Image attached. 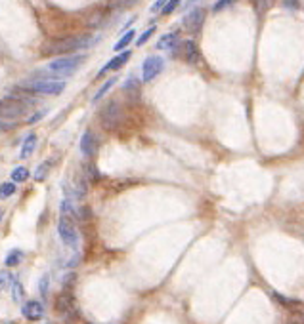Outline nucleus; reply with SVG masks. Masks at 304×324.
I'll use <instances>...</instances> for the list:
<instances>
[{"label":"nucleus","mask_w":304,"mask_h":324,"mask_svg":"<svg viewBox=\"0 0 304 324\" xmlns=\"http://www.w3.org/2000/svg\"><path fill=\"white\" fill-rule=\"evenodd\" d=\"M48 282H50V276H48V274H44V276L40 278V286H38V290H40L42 296H46V294H48Z\"/></svg>","instance_id":"29"},{"label":"nucleus","mask_w":304,"mask_h":324,"mask_svg":"<svg viewBox=\"0 0 304 324\" xmlns=\"http://www.w3.org/2000/svg\"><path fill=\"white\" fill-rule=\"evenodd\" d=\"M96 40L94 36L90 34H81V36H67V38H61V40H52L48 44L42 46V51L46 55H61V53H71L77 50H84L92 46Z\"/></svg>","instance_id":"1"},{"label":"nucleus","mask_w":304,"mask_h":324,"mask_svg":"<svg viewBox=\"0 0 304 324\" xmlns=\"http://www.w3.org/2000/svg\"><path fill=\"white\" fill-rule=\"evenodd\" d=\"M16 124H12V122H4V120H0V132H6V130H12Z\"/></svg>","instance_id":"34"},{"label":"nucleus","mask_w":304,"mask_h":324,"mask_svg":"<svg viewBox=\"0 0 304 324\" xmlns=\"http://www.w3.org/2000/svg\"><path fill=\"white\" fill-rule=\"evenodd\" d=\"M166 2H168V0H155L149 12H151V14H157L159 10H163V8H165V4H166Z\"/></svg>","instance_id":"32"},{"label":"nucleus","mask_w":304,"mask_h":324,"mask_svg":"<svg viewBox=\"0 0 304 324\" xmlns=\"http://www.w3.org/2000/svg\"><path fill=\"white\" fill-rule=\"evenodd\" d=\"M12 282H14V276L10 271H6V269H2L0 271V290H4V288H10L12 286Z\"/></svg>","instance_id":"24"},{"label":"nucleus","mask_w":304,"mask_h":324,"mask_svg":"<svg viewBox=\"0 0 304 324\" xmlns=\"http://www.w3.org/2000/svg\"><path fill=\"white\" fill-rule=\"evenodd\" d=\"M21 311H23V317H25L27 321H40V319L44 317V305H42L40 301H36V299L27 301Z\"/></svg>","instance_id":"12"},{"label":"nucleus","mask_w":304,"mask_h":324,"mask_svg":"<svg viewBox=\"0 0 304 324\" xmlns=\"http://www.w3.org/2000/svg\"><path fill=\"white\" fill-rule=\"evenodd\" d=\"M27 113V105L18 100H0V120L4 119H19Z\"/></svg>","instance_id":"7"},{"label":"nucleus","mask_w":304,"mask_h":324,"mask_svg":"<svg viewBox=\"0 0 304 324\" xmlns=\"http://www.w3.org/2000/svg\"><path fill=\"white\" fill-rule=\"evenodd\" d=\"M130 55H132V53H130L128 50H123L121 53H119V55L111 57L108 63L102 67V71L98 73V76H104V75H108V73H111V71H117V69H121L126 63V61L130 59Z\"/></svg>","instance_id":"10"},{"label":"nucleus","mask_w":304,"mask_h":324,"mask_svg":"<svg viewBox=\"0 0 304 324\" xmlns=\"http://www.w3.org/2000/svg\"><path fill=\"white\" fill-rule=\"evenodd\" d=\"M81 153L84 154L86 158H92L94 154L98 153V139L90 130H86L83 134V137H81Z\"/></svg>","instance_id":"11"},{"label":"nucleus","mask_w":304,"mask_h":324,"mask_svg":"<svg viewBox=\"0 0 304 324\" xmlns=\"http://www.w3.org/2000/svg\"><path fill=\"white\" fill-rule=\"evenodd\" d=\"M44 117V111H40V113H36V115H33V119H29V124H33V122H38V120Z\"/></svg>","instance_id":"35"},{"label":"nucleus","mask_w":304,"mask_h":324,"mask_svg":"<svg viewBox=\"0 0 304 324\" xmlns=\"http://www.w3.org/2000/svg\"><path fill=\"white\" fill-rule=\"evenodd\" d=\"M178 44V33H166L157 40L155 48L157 50H172Z\"/></svg>","instance_id":"14"},{"label":"nucleus","mask_w":304,"mask_h":324,"mask_svg":"<svg viewBox=\"0 0 304 324\" xmlns=\"http://www.w3.org/2000/svg\"><path fill=\"white\" fill-rule=\"evenodd\" d=\"M14 193H16V183H14V181H6V183L0 185V199H2V200H4V199H10Z\"/></svg>","instance_id":"22"},{"label":"nucleus","mask_w":304,"mask_h":324,"mask_svg":"<svg viewBox=\"0 0 304 324\" xmlns=\"http://www.w3.org/2000/svg\"><path fill=\"white\" fill-rule=\"evenodd\" d=\"M88 172H90V179H92V181H98V179H100V174H98V170H96L94 166H88Z\"/></svg>","instance_id":"33"},{"label":"nucleus","mask_w":304,"mask_h":324,"mask_svg":"<svg viewBox=\"0 0 304 324\" xmlns=\"http://www.w3.org/2000/svg\"><path fill=\"white\" fill-rule=\"evenodd\" d=\"M86 55H63L48 63V73L54 76H71L77 69L84 63Z\"/></svg>","instance_id":"2"},{"label":"nucleus","mask_w":304,"mask_h":324,"mask_svg":"<svg viewBox=\"0 0 304 324\" xmlns=\"http://www.w3.org/2000/svg\"><path fill=\"white\" fill-rule=\"evenodd\" d=\"M33 94H42V96H59L65 90V80H57V78H36L27 84H23Z\"/></svg>","instance_id":"3"},{"label":"nucleus","mask_w":304,"mask_h":324,"mask_svg":"<svg viewBox=\"0 0 304 324\" xmlns=\"http://www.w3.org/2000/svg\"><path fill=\"white\" fill-rule=\"evenodd\" d=\"M153 33H155V27H149L147 31H143V33L140 34V38L136 40V46H143V44H145V42H147V40L153 36Z\"/></svg>","instance_id":"28"},{"label":"nucleus","mask_w":304,"mask_h":324,"mask_svg":"<svg viewBox=\"0 0 304 324\" xmlns=\"http://www.w3.org/2000/svg\"><path fill=\"white\" fill-rule=\"evenodd\" d=\"M12 298H14V301H23V298H25V290H23V284L19 282L18 278H14V282H12Z\"/></svg>","instance_id":"20"},{"label":"nucleus","mask_w":304,"mask_h":324,"mask_svg":"<svg viewBox=\"0 0 304 324\" xmlns=\"http://www.w3.org/2000/svg\"><path fill=\"white\" fill-rule=\"evenodd\" d=\"M2 218H4V212H2V208H0V222H2Z\"/></svg>","instance_id":"37"},{"label":"nucleus","mask_w":304,"mask_h":324,"mask_svg":"<svg viewBox=\"0 0 304 324\" xmlns=\"http://www.w3.org/2000/svg\"><path fill=\"white\" fill-rule=\"evenodd\" d=\"M115 82H117V78H115V76H111V78H108V80H106V82L102 84V88H100V90H98V92L94 94V98H92V101H100V100H102V98H104V96L108 94L109 90H111V86L115 84Z\"/></svg>","instance_id":"18"},{"label":"nucleus","mask_w":304,"mask_h":324,"mask_svg":"<svg viewBox=\"0 0 304 324\" xmlns=\"http://www.w3.org/2000/svg\"><path fill=\"white\" fill-rule=\"evenodd\" d=\"M100 122H102V126H104V130L115 132V130L121 126V122H123V111H121L119 103L109 101L108 105L102 109V113H100Z\"/></svg>","instance_id":"4"},{"label":"nucleus","mask_w":304,"mask_h":324,"mask_svg":"<svg viewBox=\"0 0 304 324\" xmlns=\"http://www.w3.org/2000/svg\"><path fill=\"white\" fill-rule=\"evenodd\" d=\"M138 0H113L111 2V8H121V10H126V8H130V6H134Z\"/></svg>","instance_id":"26"},{"label":"nucleus","mask_w":304,"mask_h":324,"mask_svg":"<svg viewBox=\"0 0 304 324\" xmlns=\"http://www.w3.org/2000/svg\"><path fill=\"white\" fill-rule=\"evenodd\" d=\"M57 233H59V239H61V242L65 246L77 248V244H79V233H77V227L73 223V218L61 216L59 222H57Z\"/></svg>","instance_id":"5"},{"label":"nucleus","mask_w":304,"mask_h":324,"mask_svg":"<svg viewBox=\"0 0 304 324\" xmlns=\"http://www.w3.org/2000/svg\"><path fill=\"white\" fill-rule=\"evenodd\" d=\"M165 69V59L161 55H149L142 65V82H151L153 78H157Z\"/></svg>","instance_id":"6"},{"label":"nucleus","mask_w":304,"mask_h":324,"mask_svg":"<svg viewBox=\"0 0 304 324\" xmlns=\"http://www.w3.org/2000/svg\"><path fill=\"white\" fill-rule=\"evenodd\" d=\"M205 16H207V12H205V8H201V6L190 10V12L184 16V29L190 31V33H197V31L203 27V23H205Z\"/></svg>","instance_id":"9"},{"label":"nucleus","mask_w":304,"mask_h":324,"mask_svg":"<svg viewBox=\"0 0 304 324\" xmlns=\"http://www.w3.org/2000/svg\"><path fill=\"white\" fill-rule=\"evenodd\" d=\"M178 6H180V0H168V2L165 4V8L161 10V14L163 16H170Z\"/></svg>","instance_id":"25"},{"label":"nucleus","mask_w":304,"mask_h":324,"mask_svg":"<svg viewBox=\"0 0 304 324\" xmlns=\"http://www.w3.org/2000/svg\"><path fill=\"white\" fill-rule=\"evenodd\" d=\"M123 90H125V92H134V90H138V80H136V78H128V80H125Z\"/></svg>","instance_id":"30"},{"label":"nucleus","mask_w":304,"mask_h":324,"mask_svg":"<svg viewBox=\"0 0 304 324\" xmlns=\"http://www.w3.org/2000/svg\"><path fill=\"white\" fill-rule=\"evenodd\" d=\"M299 6H301V2L299 0H283V8L285 10H299Z\"/></svg>","instance_id":"31"},{"label":"nucleus","mask_w":304,"mask_h":324,"mask_svg":"<svg viewBox=\"0 0 304 324\" xmlns=\"http://www.w3.org/2000/svg\"><path fill=\"white\" fill-rule=\"evenodd\" d=\"M170 51L176 57H182L184 61H188V63H197L199 61V50H197L193 40H182Z\"/></svg>","instance_id":"8"},{"label":"nucleus","mask_w":304,"mask_h":324,"mask_svg":"<svg viewBox=\"0 0 304 324\" xmlns=\"http://www.w3.org/2000/svg\"><path fill=\"white\" fill-rule=\"evenodd\" d=\"M35 147H36V136H35V134H29V136L25 137L23 145H21L19 156H21V158H29L31 154L35 153Z\"/></svg>","instance_id":"15"},{"label":"nucleus","mask_w":304,"mask_h":324,"mask_svg":"<svg viewBox=\"0 0 304 324\" xmlns=\"http://www.w3.org/2000/svg\"><path fill=\"white\" fill-rule=\"evenodd\" d=\"M237 0H216L215 6H213V12H222V10H226V8H230L232 4H235Z\"/></svg>","instance_id":"27"},{"label":"nucleus","mask_w":304,"mask_h":324,"mask_svg":"<svg viewBox=\"0 0 304 324\" xmlns=\"http://www.w3.org/2000/svg\"><path fill=\"white\" fill-rule=\"evenodd\" d=\"M197 2H199V0H188V2H186V10H193V6H195Z\"/></svg>","instance_id":"36"},{"label":"nucleus","mask_w":304,"mask_h":324,"mask_svg":"<svg viewBox=\"0 0 304 324\" xmlns=\"http://www.w3.org/2000/svg\"><path fill=\"white\" fill-rule=\"evenodd\" d=\"M6 324H16V323H6Z\"/></svg>","instance_id":"38"},{"label":"nucleus","mask_w":304,"mask_h":324,"mask_svg":"<svg viewBox=\"0 0 304 324\" xmlns=\"http://www.w3.org/2000/svg\"><path fill=\"white\" fill-rule=\"evenodd\" d=\"M46 324H48V323H46Z\"/></svg>","instance_id":"39"},{"label":"nucleus","mask_w":304,"mask_h":324,"mask_svg":"<svg viewBox=\"0 0 304 324\" xmlns=\"http://www.w3.org/2000/svg\"><path fill=\"white\" fill-rule=\"evenodd\" d=\"M73 309V296L71 294H59L57 296V299H55V311L61 315V317H65V315H69Z\"/></svg>","instance_id":"13"},{"label":"nucleus","mask_w":304,"mask_h":324,"mask_svg":"<svg viewBox=\"0 0 304 324\" xmlns=\"http://www.w3.org/2000/svg\"><path fill=\"white\" fill-rule=\"evenodd\" d=\"M21 259H23V252H21V250H12V252L6 256L4 263H6V267H16V265L21 263Z\"/></svg>","instance_id":"19"},{"label":"nucleus","mask_w":304,"mask_h":324,"mask_svg":"<svg viewBox=\"0 0 304 324\" xmlns=\"http://www.w3.org/2000/svg\"><path fill=\"white\" fill-rule=\"evenodd\" d=\"M50 168H52V162H50V160L40 162V166H36V170H35L36 181H44V179L48 177V174H50Z\"/></svg>","instance_id":"16"},{"label":"nucleus","mask_w":304,"mask_h":324,"mask_svg":"<svg viewBox=\"0 0 304 324\" xmlns=\"http://www.w3.org/2000/svg\"><path fill=\"white\" fill-rule=\"evenodd\" d=\"M274 2L276 0H252V6H254V10L258 14H266L270 8L274 6Z\"/></svg>","instance_id":"23"},{"label":"nucleus","mask_w":304,"mask_h":324,"mask_svg":"<svg viewBox=\"0 0 304 324\" xmlns=\"http://www.w3.org/2000/svg\"><path fill=\"white\" fill-rule=\"evenodd\" d=\"M132 40H134V31H132V29H128V31H125V33H123V36L119 38V42L115 44V50H125L126 46H128Z\"/></svg>","instance_id":"21"},{"label":"nucleus","mask_w":304,"mask_h":324,"mask_svg":"<svg viewBox=\"0 0 304 324\" xmlns=\"http://www.w3.org/2000/svg\"><path fill=\"white\" fill-rule=\"evenodd\" d=\"M12 181L14 183H23V181H27L29 179V170L25 168V166H18V168H14L12 170Z\"/></svg>","instance_id":"17"}]
</instances>
